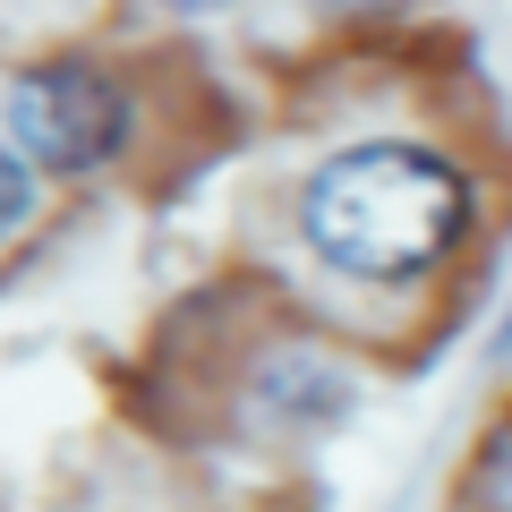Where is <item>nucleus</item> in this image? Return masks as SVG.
Returning <instances> with one entry per match:
<instances>
[{"instance_id": "f257e3e1", "label": "nucleus", "mask_w": 512, "mask_h": 512, "mask_svg": "<svg viewBox=\"0 0 512 512\" xmlns=\"http://www.w3.org/2000/svg\"><path fill=\"white\" fill-rule=\"evenodd\" d=\"M470 188L444 154L410 146V137H376V146L333 154L308 180V248L350 282H410L453 248Z\"/></svg>"}, {"instance_id": "f03ea898", "label": "nucleus", "mask_w": 512, "mask_h": 512, "mask_svg": "<svg viewBox=\"0 0 512 512\" xmlns=\"http://www.w3.org/2000/svg\"><path fill=\"white\" fill-rule=\"evenodd\" d=\"M9 128H18V146L35 154V163H52V171H86V163H103V154L120 146L128 103H120V86H111L103 69H86V60H60V69H35V77L18 86Z\"/></svg>"}, {"instance_id": "7ed1b4c3", "label": "nucleus", "mask_w": 512, "mask_h": 512, "mask_svg": "<svg viewBox=\"0 0 512 512\" xmlns=\"http://www.w3.org/2000/svg\"><path fill=\"white\" fill-rule=\"evenodd\" d=\"M26 214H35V171H26V163H18L9 146H0V239L18 231Z\"/></svg>"}, {"instance_id": "20e7f679", "label": "nucleus", "mask_w": 512, "mask_h": 512, "mask_svg": "<svg viewBox=\"0 0 512 512\" xmlns=\"http://www.w3.org/2000/svg\"><path fill=\"white\" fill-rule=\"evenodd\" d=\"M478 504H487V512H512V427L478 453Z\"/></svg>"}, {"instance_id": "39448f33", "label": "nucleus", "mask_w": 512, "mask_h": 512, "mask_svg": "<svg viewBox=\"0 0 512 512\" xmlns=\"http://www.w3.org/2000/svg\"><path fill=\"white\" fill-rule=\"evenodd\" d=\"M495 350H504V359H512V308H504V333H495Z\"/></svg>"}, {"instance_id": "423d86ee", "label": "nucleus", "mask_w": 512, "mask_h": 512, "mask_svg": "<svg viewBox=\"0 0 512 512\" xmlns=\"http://www.w3.org/2000/svg\"><path fill=\"white\" fill-rule=\"evenodd\" d=\"M171 9H222V0H171Z\"/></svg>"}]
</instances>
